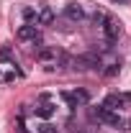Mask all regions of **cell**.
<instances>
[{"instance_id":"cell-2","label":"cell","mask_w":131,"mask_h":133,"mask_svg":"<svg viewBox=\"0 0 131 133\" xmlns=\"http://www.w3.org/2000/svg\"><path fill=\"white\" fill-rule=\"evenodd\" d=\"M57 59H59V51L54 49V46H41V49L36 51V62L39 64H46L49 72L57 66Z\"/></svg>"},{"instance_id":"cell-11","label":"cell","mask_w":131,"mask_h":133,"mask_svg":"<svg viewBox=\"0 0 131 133\" xmlns=\"http://www.w3.org/2000/svg\"><path fill=\"white\" fill-rule=\"evenodd\" d=\"M59 97L64 100V102H67V105H69V108H77V105H75V100H72V92H62Z\"/></svg>"},{"instance_id":"cell-13","label":"cell","mask_w":131,"mask_h":133,"mask_svg":"<svg viewBox=\"0 0 131 133\" xmlns=\"http://www.w3.org/2000/svg\"><path fill=\"white\" fill-rule=\"evenodd\" d=\"M39 131H41V133H54L57 128H54L51 123H41V125H39Z\"/></svg>"},{"instance_id":"cell-10","label":"cell","mask_w":131,"mask_h":133,"mask_svg":"<svg viewBox=\"0 0 131 133\" xmlns=\"http://www.w3.org/2000/svg\"><path fill=\"white\" fill-rule=\"evenodd\" d=\"M121 72V64H108V69H105V77H116Z\"/></svg>"},{"instance_id":"cell-3","label":"cell","mask_w":131,"mask_h":133,"mask_svg":"<svg viewBox=\"0 0 131 133\" xmlns=\"http://www.w3.org/2000/svg\"><path fill=\"white\" fill-rule=\"evenodd\" d=\"M64 18L69 23H80V21H85V8L80 3H67L64 5Z\"/></svg>"},{"instance_id":"cell-6","label":"cell","mask_w":131,"mask_h":133,"mask_svg":"<svg viewBox=\"0 0 131 133\" xmlns=\"http://www.w3.org/2000/svg\"><path fill=\"white\" fill-rule=\"evenodd\" d=\"M36 23H39V26H51V23H54V10H51V8H41Z\"/></svg>"},{"instance_id":"cell-17","label":"cell","mask_w":131,"mask_h":133,"mask_svg":"<svg viewBox=\"0 0 131 133\" xmlns=\"http://www.w3.org/2000/svg\"><path fill=\"white\" fill-rule=\"evenodd\" d=\"M75 133H82V131H75Z\"/></svg>"},{"instance_id":"cell-4","label":"cell","mask_w":131,"mask_h":133,"mask_svg":"<svg viewBox=\"0 0 131 133\" xmlns=\"http://www.w3.org/2000/svg\"><path fill=\"white\" fill-rule=\"evenodd\" d=\"M36 36H41L39 28H36V23H26V26H21V28L16 31V38H18V41H33Z\"/></svg>"},{"instance_id":"cell-5","label":"cell","mask_w":131,"mask_h":133,"mask_svg":"<svg viewBox=\"0 0 131 133\" xmlns=\"http://www.w3.org/2000/svg\"><path fill=\"white\" fill-rule=\"evenodd\" d=\"M103 105H105L108 110H116V113H118V110L126 105V100H123V95H116V92H113V95H108V97H105Z\"/></svg>"},{"instance_id":"cell-7","label":"cell","mask_w":131,"mask_h":133,"mask_svg":"<svg viewBox=\"0 0 131 133\" xmlns=\"http://www.w3.org/2000/svg\"><path fill=\"white\" fill-rule=\"evenodd\" d=\"M33 113H36V118H44V120H49V118L54 115V105H51V102H41V105H39Z\"/></svg>"},{"instance_id":"cell-14","label":"cell","mask_w":131,"mask_h":133,"mask_svg":"<svg viewBox=\"0 0 131 133\" xmlns=\"http://www.w3.org/2000/svg\"><path fill=\"white\" fill-rule=\"evenodd\" d=\"M93 21H95V23H103V21H105V13H103V10H95Z\"/></svg>"},{"instance_id":"cell-9","label":"cell","mask_w":131,"mask_h":133,"mask_svg":"<svg viewBox=\"0 0 131 133\" xmlns=\"http://www.w3.org/2000/svg\"><path fill=\"white\" fill-rule=\"evenodd\" d=\"M21 16H23V21H26V23H31V21H36V18H39V13H36L33 8H23V10H21Z\"/></svg>"},{"instance_id":"cell-1","label":"cell","mask_w":131,"mask_h":133,"mask_svg":"<svg viewBox=\"0 0 131 133\" xmlns=\"http://www.w3.org/2000/svg\"><path fill=\"white\" fill-rule=\"evenodd\" d=\"M100 31H103V36H105V44L111 46L113 41H118V36H121V21H116V18L105 16L103 26H100Z\"/></svg>"},{"instance_id":"cell-16","label":"cell","mask_w":131,"mask_h":133,"mask_svg":"<svg viewBox=\"0 0 131 133\" xmlns=\"http://www.w3.org/2000/svg\"><path fill=\"white\" fill-rule=\"evenodd\" d=\"M113 3H126V0H113Z\"/></svg>"},{"instance_id":"cell-18","label":"cell","mask_w":131,"mask_h":133,"mask_svg":"<svg viewBox=\"0 0 131 133\" xmlns=\"http://www.w3.org/2000/svg\"><path fill=\"white\" fill-rule=\"evenodd\" d=\"M0 79H3V74H0Z\"/></svg>"},{"instance_id":"cell-8","label":"cell","mask_w":131,"mask_h":133,"mask_svg":"<svg viewBox=\"0 0 131 133\" xmlns=\"http://www.w3.org/2000/svg\"><path fill=\"white\" fill-rule=\"evenodd\" d=\"M72 100H75V105H87L90 102V95L85 90H72Z\"/></svg>"},{"instance_id":"cell-15","label":"cell","mask_w":131,"mask_h":133,"mask_svg":"<svg viewBox=\"0 0 131 133\" xmlns=\"http://www.w3.org/2000/svg\"><path fill=\"white\" fill-rule=\"evenodd\" d=\"M123 100H126V102H131V92H123Z\"/></svg>"},{"instance_id":"cell-12","label":"cell","mask_w":131,"mask_h":133,"mask_svg":"<svg viewBox=\"0 0 131 133\" xmlns=\"http://www.w3.org/2000/svg\"><path fill=\"white\" fill-rule=\"evenodd\" d=\"M0 62H10V49H8V46L0 49Z\"/></svg>"}]
</instances>
